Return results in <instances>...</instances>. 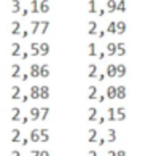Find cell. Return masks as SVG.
I'll list each match as a JSON object with an SVG mask.
<instances>
[{
	"label": "cell",
	"mask_w": 148,
	"mask_h": 156,
	"mask_svg": "<svg viewBox=\"0 0 148 156\" xmlns=\"http://www.w3.org/2000/svg\"><path fill=\"white\" fill-rule=\"evenodd\" d=\"M118 139V132L115 127H108L107 131H105V142H110V144H115Z\"/></svg>",
	"instance_id": "1"
},
{
	"label": "cell",
	"mask_w": 148,
	"mask_h": 156,
	"mask_svg": "<svg viewBox=\"0 0 148 156\" xmlns=\"http://www.w3.org/2000/svg\"><path fill=\"white\" fill-rule=\"evenodd\" d=\"M84 118H86V121H89V123L96 121V118H97V108L96 107H88L86 112H84Z\"/></svg>",
	"instance_id": "2"
},
{
	"label": "cell",
	"mask_w": 148,
	"mask_h": 156,
	"mask_svg": "<svg viewBox=\"0 0 148 156\" xmlns=\"http://www.w3.org/2000/svg\"><path fill=\"white\" fill-rule=\"evenodd\" d=\"M21 96V86H18V84H13V86H10L8 89V97L11 99V101H16V99H19Z\"/></svg>",
	"instance_id": "3"
},
{
	"label": "cell",
	"mask_w": 148,
	"mask_h": 156,
	"mask_svg": "<svg viewBox=\"0 0 148 156\" xmlns=\"http://www.w3.org/2000/svg\"><path fill=\"white\" fill-rule=\"evenodd\" d=\"M8 32H10V35H19V32H21V23L19 21H10Z\"/></svg>",
	"instance_id": "4"
},
{
	"label": "cell",
	"mask_w": 148,
	"mask_h": 156,
	"mask_svg": "<svg viewBox=\"0 0 148 156\" xmlns=\"http://www.w3.org/2000/svg\"><path fill=\"white\" fill-rule=\"evenodd\" d=\"M84 54L88 56V58H94V56L97 54V46L94 41H89V43L86 45V48H84Z\"/></svg>",
	"instance_id": "5"
},
{
	"label": "cell",
	"mask_w": 148,
	"mask_h": 156,
	"mask_svg": "<svg viewBox=\"0 0 148 156\" xmlns=\"http://www.w3.org/2000/svg\"><path fill=\"white\" fill-rule=\"evenodd\" d=\"M8 118H10V121H19V118H21V108L11 107L8 110Z\"/></svg>",
	"instance_id": "6"
},
{
	"label": "cell",
	"mask_w": 148,
	"mask_h": 156,
	"mask_svg": "<svg viewBox=\"0 0 148 156\" xmlns=\"http://www.w3.org/2000/svg\"><path fill=\"white\" fill-rule=\"evenodd\" d=\"M126 30H128V24H126L124 21H116L115 23V34L123 35V34H126Z\"/></svg>",
	"instance_id": "7"
},
{
	"label": "cell",
	"mask_w": 148,
	"mask_h": 156,
	"mask_svg": "<svg viewBox=\"0 0 148 156\" xmlns=\"http://www.w3.org/2000/svg\"><path fill=\"white\" fill-rule=\"evenodd\" d=\"M104 96H105V99H108V101H113V99H116V86H115V84H110V86H107Z\"/></svg>",
	"instance_id": "8"
},
{
	"label": "cell",
	"mask_w": 148,
	"mask_h": 156,
	"mask_svg": "<svg viewBox=\"0 0 148 156\" xmlns=\"http://www.w3.org/2000/svg\"><path fill=\"white\" fill-rule=\"evenodd\" d=\"M21 53V45L18 43V41H13V43L10 45L8 48V54L11 56V58H16V56H19Z\"/></svg>",
	"instance_id": "9"
},
{
	"label": "cell",
	"mask_w": 148,
	"mask_h": 156,
	"mask_svg": "<svg viewBox=\"0 0 148 156\" xmlns=\"http://www.w3.org/2000/svg\"><path fill=\"white\" fill-rule=\"evenodd\" d=\"M84 30H86L88 35H96V32H97V23H96V21H88L86 26H84Z\"/></svg>",
	"instance_id": "10"
},
{
	"label": "cell",
	"mask_w": 148,
	"mask_h": 156,
	"mask_svg": "<svg viewBox=\"0 0 148 156\" xmlns=\"http://www.w3.org/2000/svg\"><path fill=\"white\" fill-rule=\"evenodd\" d=\"M38 115H40V108L38 107H32L27 112V118L29 121H38Z\"/></svg>",
	"instance_id": "11"
},
{
	"label": "cell",
	"mask_w": 148,
	"mask_h": 156,
	"mask_svg": "<svg viewBox=\"0 0 148 156\" xmlns=\"http://www.w3.org/2000/svg\"><path fill=\"white\" fill-rule=\"evenodd\" d=\"M8 73H10V78H19V75H21V66H19V64H11Z\"/></svg>",
	"instance_id": "12"
},
{
	"label": "cell",
	"mask_w": 148,
	"mask_h": 156,
	"mask_svg": "<svg viewBox=\"0 0 148 156\" xmlns=\"http://www.w3.org/2000/svg\"><path fill=\"white\" fill-rule=\"evenodd\" d=\"M38 94H40V86L38 84H32V86L29 88V99H32V101H37L38 99Z\"/></svg>",
	"instance_id": "13"
},
{
	"label": "cell",
	"mask_w": 148,
	"mask_h": 156,
	"mask_svg": "<svg viewBox=\"0 0 148 156\" xmlns=\"http://www.w3.org/2000/svg\"><path fill=\"white\" fill-rule=\"evenodd\" d=\"M126 96H128V88L124 84H118L116 86V99L123 101V99H126Z\"/></svg>",
	"instance_id": "14"
},
{
	"label": "cell",
	"mask_w": 148,
	"mask_h": 156,
	"mask_svg": "<svg viewBox=\"0 0 148 156\" xmlns=\"http://www.w3.org/2000/svg\"><path fill=\"white\" fill-rule=\"evenodd\" d=\"M96 96H97V86H94V84L86 86V99H88V101L96 99Z\"/></svg>",
	"instance_id": "15"
},
{
	"label": "cell",
	"mask_w": 148,
	"mask_h": 156,
	"mask_svg": "<svg viewBox=\"0 0 148 156\" xmlns=\"http://www.w3.org/2000/svg\"><path fill=\"white\" fill-rule=\"evenodd\" d=\"M19 139H21V131L19 129H11L10 131V134H8V140L11 142V144H16V142H19Z\"/></svg>",
	"instance_id": "16"
},
{
	"label": "cell",
	"mask_w": 148,
	"mask_h": 156,
	"mask_svg": "<svg viewBox=\"0 0 148 156\" xmlns=\"http://www.w3.org/2000/svg\"><path fill=\"white\" fill-rule=\"evenodd\" d=\"M105 76L116 78V64H108V66L105 67Z\"/></svg>",
	"instance_id": "17"
},
{
	"label": "cell",
	"mask_w": 148,
	"mask_h": 156,
	"mask_svg": "<svg viewBox=\"0 0 148 156\" xmlns=\"http://www.w3.org/2000/svg\"><path fill=\"white\" fill-rule=\"evenodd\" d=\"M96 75H97V64H88L86 66V76L96 78Z\"/></svg>",
	"instance_id": "18"
},
{
	"label": "cell",
	"mask_w": 148,
	"mask_h": 156,
	"mask_svg": "<svg viewBox=\"0 0 148 156\" xmlns=\"http://www.w3.org/2000/svg\"><path fill=\"white\" fill-rule=\"evenodd\" d=\"M124 119H126V108L124 107L115 108V121H124Z\"/></svg>",
	"instance_id": "19"
},
{
	"label": "cell",
	"mask_w": 148,
	"mask_h": 156,
	"mask_svg": "<svg viewBox=\"0 0 148 156\" xmlns=\"http://www.w3.org/2000/svg\"><path fill=\"white\" fill-rule=\"evenodd\" d=\"M21 11V0H10V13L16 15Z\"/></svg>",
	"instance_id": "20"
},
{
	"label": "cell",
	"mask_w": 148,
	"mask_h": 156,
	"mask_svg": "<svg viewBox=\"0 0 148 156\" xmlns=\"http://www.w3.org/2000/svg\"><path fill=\"white\" fill-rule=\"evenodd\" d=\"M115 53H116V43L115 41H108L107 43V46H105V56H115Z\"/></svg>",
	"instance_id": "21"
},
{
	"label": "cell",
	"mask_w": 148,
	"mask_h": 156,
	"mask_svg": "<svg viewBox=\"0 0 148 156\" xmlns=\"http://www.w3.org/2000/svg\"><path fill=\"white\" fill-rule=\"evenodd\" d=\"M49 54V43H46V41H43V43L38 45V56H41V58H45V56Z\"/></svg>",
	"instance_id": "22"
},
{
	"label": "cell",
	"mask_w": 148,
	"mask_h": 156,
	"mask_svg": "<svg viewBox=\"0 0 148 156\" xmlns=\"http://www.w3.org/2000/svg\"><path fill=\"white\" fill-rule=\"evenodd\" d=\"M38 99H43V101L49 99V86H48V84H41V86H40V94H38Z\"/></svg>",
	"instance_id": "23"
},
{
	"label": "cell",
	"mask_w": 148,
	"mask_h": 156,
	"mask_svg": "<svg viewBox=\"0 0 148 156\" xmlns=\"http://www.w3.org/2000/svg\"><path fill=\"white\" fill-rule=\"evenodd\" d=\"M97 140V129H88V132H86V142H89V144H93V142H96Z\"/></svg>",
	"instance_id": "24"
},
{
	"label": "cell",
	"mask_w": 148,
	"mask_h": 156,
	"mask_svg": "<svg viewBox=\"0 0 148 156\" xmlns=\"http://www.w3.org/2000/svg\"><path fill=\"white\" fill-rule=\"evenodd\" d=\"M104 118H105V121H115V108L108 107L104 112Z\"/></svg>",
	"instance_id": "25"
},
{
	"label": "cell",
	"mask_w": 148,
	"mask_h": 156,
	"mask_svg": "<svg viewBox=\"0 0 148 156\" xmlns=\"http://www.w3.org/2000/svg\"><path fill=\"white\" fill-rule=\"evenodd\" d=\"M38 45L40 43H37V41H32V43L29 45V56H32V58H37L38 56Z\"/></svg>",
	"instance_id": "26"
},
{
	"label": "cell",
	"mask_w": 148,
	"mask_h": 156,
	"mask_svg": "<svg viewBox=\"0 0 148 156\" xmlns=\"http://www.w3.org/2000/svg\"><path fill=\"white\" fill-rule=\"evenodd\" d=\"M29 140L33 142V144H37V142L40 140V127H35V129L30 131V134H29Z\"/></svg>",
	"instance_id": "27"
},
{
	"label": "cell",
	"mask_w": 148,
	"mask_h": 156,
	"mask_svg": "<svg viewBox=\"0 0 148 156\" xmlns=\"http://www.w3.org/2000/svg\"><path fill=\"white\" fill-rule=\"evenodd\" d=\"M48 29H49V21H40L37 34H40V35H45V34L48 32Z\"/></svg>",
	"instance_id": "28"
},
{
	"label": "cell",
	"mask_w": 148,
	"mask_h": 156,
	"mask_svg": "<svg viewBox=\"0 0 148 156\" xmlns=\"http://www.w3.org/2000/svg\"><path fill=\"white\" fill-rule=\"evenodd\" d=\"M38 72H40V64H30V67H29V76L38 78Z\"/></svg>",
	"instance_id": "29"
},
{
	"label": "cell",
	"mask_w": 148,
	"mask_h": 156,
	"mask_svg": "<svg viewBox=\"0 0 148 156\" xmlns=\"http://www.w3.org/2000/svg\"><path fill=\"white\" fill-rule=\"evenodd\" d=\"M49 11V0H38V13Z\"/></svg>",
	"instance_id": "30"
},
{
	"label": "cell",
	"mask_w": 148,
	"mask_h": 156,
	"mask_svg": "<svg viewBox=\"0 0 148 156\" xmlns=\"http://www.w3.org/2000/svg\"><path fill=\"white\" fill-rule=\"evenodd\" d=\"M48 76H49V66L48 64H41L40 72H38V78H48Z\"/></svg>",
	"instance_id": "31"
},
{
	"label": "cell",
	"mask_w": 148,
	"mask_h": 156,
	"mask_svg": "<svg viewBox=\"0 0 148 156\" xmlns=\"http://www.w3.org/2000/svg\"><path fill=\"white\" fill-rule=\"evenodd\" d=\"M115 56H126V43L124 41H119V43H116V53H115Z\"/></svg>",
	"instance_id": "32"
},
{
	"label": "cell",
	"mask_w": 148,
	"mask_h": 156,
	"mask_svg": "<svg viewBox=\"0 0 148 156\" xmlns=\"http://www.w3.org/2000/svg\"><path fill=\"white\" fill-rule=\"evenodd\" d=\"M96 11H97L96 0H88V2H86V13H89V15H94Z\"/></svg>",
	"instance_id": "33"
},
{
	"label": "cell",
	"mask_w": 148,
	"mask_h": 156,
	"mask_svg": "<svg viewBox=\"0 0 148 156\" xmlns=\"http://www.w3.org/2000/svg\"><path fill=\"white\" fill-rule=\"evenodd\" d=\"M126 72H128V67H126L124 64H118V66H116V76L118 78H124Z\"/></svg>",
	"instance_id": "34"
},
{
	"label": "cell",
	"mask_w": 148,
	"mask_h": 156,
	"mask_svg": "<svg viewBox=\"0 0 148 156\" xmlns=\"http://www.w3.org/2000/svg\"><path fill=\"white\" fill-rule=\"evenodd\" d=\"M38 24H40V21H35V19L29 23V29H27V30H29V34H30V35H37Z\"/></svg>",
	"instance_id": "35"
},
{
	"label": "cell",
	"mask_w": 148,
	"mask_h": 156,
	"mask_svg": "<svg viewBox=\"0 0 148 156\" xmlns=\"http://www.w3.org/2000/svg\"><path fill=\"white\" fill-rule=\"evenodd\" d=\"M105 11L115 13L116 11V0H107V3H105Z\"/></svg>",
	"instance_id": "36"
},
{
	"label": "cell",
	"mask_w": 148,
	"mask_h": 156,
	"mask_svg": "<svg viewBox=\"0 0 148 156\" xmlns=\"http://www.w3.org/2000/svg\"><path fill=\"white\" fill-rule=\"evenodd\" d=\"M48 116H49V107H41L40 115H38V121H45Z\"/></svg>",
	"instance_id": "37"
},
{
	"label": "cell",
	"mask_w": 148,
	"mask_h": 156,
	"mask_svg": "<svg viewBox=\"0 0 148 156\" xmlns=\"http://www.w3.org/2000/svg\"><path fill=\"white\" fill-rule=\"evenodd\" d=\"M29 13H33V15L38 13V0H30L29 2Z\"/></svg>",
	"instance_id": "38"
},
{
	"label": "cell",
	"mask_w": 148,
	"mask_h": 156,
	"mask_svg": "<svg viewBox=\"0 0 148 156\" xmlns=\"http://www.w3.org/2000/svg\"><path fill=\"white\" fill-rule=\"evenodd\" d=\"M49 140V131L46 129V127H43V129H40V140L38 142H48Z\"/></svg>",
	"instance_id": "39"
},
{
	"label": "cell",
	"mask_w": 148,
	"mask_h": 156,
	"mask_svg": "<svg viewBox=\"0 0 148 156\" xmlns=\"http://www.w3.org/2000/svg\"><path fill=\"white\" fill-rule=\"evenodd\" d=\"M126 8H128V5H126V0H118V2H116V11L124 13Z\"/></svg>",
	"instance_id": "40"
},
{
	"label": "cell",
	"mask_w": 148,
	"mask_h": 156,
	"mask_svg": "<svg viewBox=\"0 0 148 156\" xmlns=\"http://www.w3.org/2000/svg\"><path fill=\"white\" fill-rule=\"evenodd\" d=\"M115 23L116 21H110L105 27V34H115Z\"/></svg>",
	"instance_id": "41"
},
{
	"label": "cell",
	"mask_w": 148,
	"mask_h": 156,
	"mask_svg": "<svg viewBox=\"0 0 148 156\" xmlns=\"http://www.w3.org/2000/svg\"><path fill=\"white\" fill-rule=\"evenodd\" d=\"M19 15L23 16V18H26L27 15H29V8H21V11H19Z\"/></svg>",
	"instance_id": "42"
},
{
	"label": "cell",
	"mask_w": 148,
	"mask_h": 156,
	"mask_svg": "<svg viewBox=\"0 0 148 156\" xmlns=\"http://www.w3.org/2000/svg\"><path fill=\"white\" fill-rule=\"evenodd\" d=\"M96 101H97L99 104H104V102H105V96H104V94H100V96H96Z\"/></svg>",
	"instance_id": "43"
},
{
	"label": "cell",
	"mask_w": 148,
	"mask_h": 156,
	"mask_svg": "<svg viewBox=\"0 0 148 156\" xmlns=\"http://www.w3.org/2000/svg\"><path fill=\"white\" fill-rule=\"evenodd\" d=\"M19 101H21V104H26L27 101H29V96H27V94H24V96H19Z\"/></svg>",
	"instance_id": "44"
},
{
	"label": "cell",
	"mask_w": 148,
	"mask_h": 156,
	"mask_svg": "<svg viewBox=\"0 0 148 156\" xmlns=\"http://www.w3.org/2000/svg\"><path fill=\"white\" fill-rule=\"evenodd\" d=\"M105 13H107V11H105V8H102V10H97L96 15H97L99 18H102V16H105Z\"/></svg>",
	"instance_id": "45"
},
{
	"label": "cell",
	"mask_w": 148,
	"mask_h": 156,
	"mask_svg": "<svg viewBox=\"0 0 148 156\" xmlns=\"http://www.w3.org/2000/svg\"><path fill=\"white\" fill-rule=\"evenodd\" d=\"M19 35H21V38H27L29 37V30H21Z\"/></svg>",
	"instance_id": "46"
},
{
	"label": "cell",
	"mask_w": 148,
	"mask_h": 156,
	"mask_svg": "<svg viewBox=\"0 0 148 156\" xmlns=\"http://www.w3.org/2000/svg\"><path fill=\"white\" fill-rule=\"evenodd\" d=\"M96 35H97V38H104L105 37V30H97Z\"/></svg>",
	"instance_id": "47"
},
{
	"label": "cell",
	"mask_w": 148,
	"mask_h": 156,
	"mask_svg": "<svg viewBox=\"0 0 148 156\" xmlns=\"http://www.w3.org/2000/svg\"><path fill=\"white\" fill-rule=\"evenodd\" d=\"M96 56H97V59H99V61H102V59H105V51H100V53H97Z\"/></svg>",
	"instance_id": "48"
},
{
	"label": "cell",
	"mask_w": 148,
	"mask_h": 156,
	"mask_svg": "<svg viewBox=\"0 0 148 156\" xmlns=\"http://www.w3.org/2000/svg\"><path fill=\"white\" fill-rule=\"evenodd\" d=\"M38 156H51V154H49L48 150H40V151H38Z\"/></svg>",
	"instance_id": "49"
},
{
	"label": "cell",
	"mask_w": 148,
	"mask_h": 156,
	"mask_svg": "<svg viewBox=\"0 0 148 156\" xmlns=\"http://www.w3.org/2000/svg\"><path fill=\"white\" fill-rule=\"evenodd\" d=\"M8 156H21V151L19 150H11Z\"/></svg>",
	"instance_id": "50"
},
{
	"label": "cell",
	"mask_w": 148,
	"mask_h": 156,
	"mask_svg": "<svg viewBox=\"0 0 148 156\" xmlns=\"http://www.w3.org/2000/svg\"><path fill=\"white\" fill-rule=\"evenodd\" d=\"M19 78H21V81H27V80H29V73H23V75H19Z\"/></svg>",
	"instance_id": "51"
},
{
	"label": "cell",
	"mask_w": 148,
	"mask_h": 156,
	"mask_svg": "<svg viewBox=\"0 0 148 156\" xmlns=\"http://www.w3.org/2000/svg\"><path fill=\"white\" fill-rule=\"evenodd\" d=\"M96 78H97V81H104L105 80V73H99V75H96Z\"/></svg>",
	"instance_id": "52"
},
{
	"label": "cell",
	"mask_w": 148,
	"mask_h": 156,
	"mask_svg": "<svg viewBox=\"0 0 148 156\" xmlns=\"http://www.w3.org/2000/svg\"><path fill=\"white\" fill-rule=\"evenodd\" d=\"M96 142H97V145H99V147H102V145H105V137H102V139H97Z\"/></svg>",
	"instance_id": "53"
},
{
	"label": "cell",
	"mask_w": 148,
	"mask_h": 156,
	"mask_svg": "<svg viewBox=\"0 0 148 156\" xmlns=\"http://www.w3.org/2000/svg\"><path fill=\"white\" fill-rule=\"evenodd\" d=\"M86 156H97V151L96 150H88L86 151Z\"/></svg>",
	"instance_id": "54"
},
{
	"label": "cell",
	"mask_w": 148,
	"mask_h": 156,
	"mask_svg": "<svg viewBox=\"0 0 148 156\" xmlns=\"http://www.w3.org/2000/svg\"><path fill=\"white\" fill-rule=\"evenodd\" d=\"M19 56H21V59H23V61H26L27 58H29V53H19Z\"/></svg>",
	"instance_id": "55"
},
{
	"label": "cell",
	"mask_w": 148,
	"mask_h": 156,
	"mask_svg": "<svg viewBox=\"0 0 148 156\" xmlns=\"http://www.w3.org/2000/svg\"><path fill=\"white\" fill-rule=\"evenodd\" d=\"M19 142H21V145H23V147H26L27 144H29V139H19Z\"/></svg>",
	"instance_id": "56"
},
{
	"label": "cell",
	"mask_w": 148,
	"mask_h": 156,
	"mask_svg": "<svg viewBox=\"0 0 148 156\" xmlns=\"http://www.w3.org/2000/svg\"><path fill=\"white\" fill-rule=\"evenodd\" d=\"M116 156H128V153H126L124 150H118L116 151Z\"/></svg>",
	"instance_id": "57"
},
{
	"label": "cell",
	"mask_w": 148,
	"mask_h": 156,
	"mask_svg": "<svg viewBox=\"0 0 148 156\" xmlns=\"http://www.w3.org/2000/svg\"><path fill=\"white\" fill-rule=\"evenodd\" d=\"M96 121H97L99 124H104V123H105V118H104V116H100V118H96Z\"/></svg>",
	"instance_id": "58"
},
{
	"label": "cell",
	"mask_w": 148,
	"mask_h": 156,
	"mask_svg": "<svg viewBox=\"0 0 148 156\" xmlns=\"http://www.w3.org/2000/svg\"><path fill=\"white\" fill-rule=\"evenodd\" d=\"M38 151H40V150H30L29 154H30V156H38Z\"/></svg>",
	"instance_id": "59"
},
{
	"label": "cell",
	"mask_w": 148,
	"mask_h": 156,
	"mask_svg": "<svg viewBox=\"0 0 148 156\" xmlns=\"http://www.w3.org/2000/svg\"><path fill=\"white\" fill-rule=\"evenodd\" d=\"M21 119V123H23V124H27V123H29V118H27V116H24V118H19Z\"/></svg>",
	"instance_id": "60"
},
{
	"label": "cell",
	"mask_w": 148,
	"mask_h": 156,
	"mask_svg": "<svg viewBox=\"0 0 148 156\" xmlns=\"http://www.w3.org/2000/svg\"><path fill=\"white\" fill-rule=\"evenodd\" d=\"M107 156H116V151L115 150H108L107 151Z\"/></svg>",
	"instance_id": "61"
}]
</instances>
